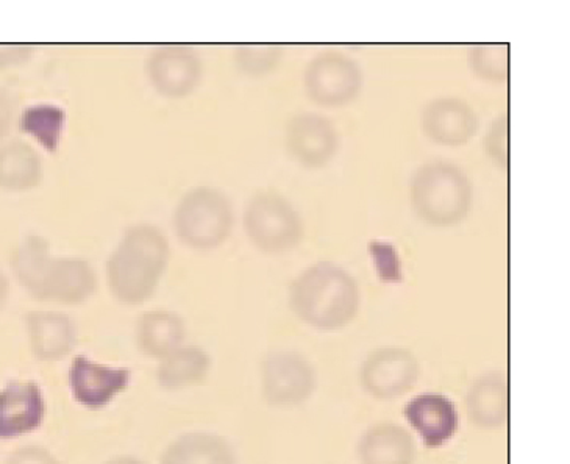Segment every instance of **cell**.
<instances>
[{
    "label": "cell",
    "instance_id": "6da1fadb",
    "mask_svg": "<svg viewBox=\"0 0 570 464\" xmlns=\"http://www.w3.org/2000/svg\"><path fill=\"white\" fill-rule=\"evenodd\" d=\"M170 245L154 224L127 228L105 265L112 299L126 307H139L153 299L168 269Z\"/></svg>",
    "mask_w": 570,
    "mask_h": 464
},
{
    "label": "cell",
    "instance_id": "7a4b0ae2",
    "mask_svg": "<svg viewBox=\"0 0 570 464\" xmlns=\"http://www.w3.org/2000/svg\"><path fill=\"white\" fill-rule=\"evenodd\" d=\"M288 304L305 326L320 332H337L358 316L362 292L354 276L343 266L317 261L294 278Z\"/></svg>",
    "mask_w": 570,
    "mask_h": 464
},
{
    "label": "cell",
    "instance_id": "3957f363",
    "mask_svg": "<svg viewBox=\"0 0 570 464\" xmlns=\"http://www.w3.org/2000/svg\"><path fill=\"white\" fill-rule=\"evenodd\" d=\"M410 204L422 223L453 227L471 213L474 185L460 166L450 161H430L411 177Z\"/></svg>",
    "mask_w": 570,
    "mask_h": 464
},
{
    "label": "cell",
    "instance_id": "277c9868",
    "mask_svg": "<svg viewBox=\"0 0 570 464\" xmlns=\"http://www.w3.org/2000/svg\"><path fill=\"white\" fill-rule=\"evenodd\" d=\"M176 237L189 249H217L230 238L235 210L230 197L213 187H196L176 205L173 215Z\"/></svg>",
    "mask_w": 570,
    "mask_h": 464
},
{
    "label": "cell",
    "instance_id": "5b68a950",
    "mask_svg": "<svg viewBox=\"0 0 570 464\" xmlns=\"http://www.w3.org/2000/svg\"><path fill=\"white\" fill-rule=\"evenodd\" d=\"M244 231L252 245L266 255H283L304 239V220L291 200L275 191L250 197L243 216Z\"/></svg>",
    "mask_w": 570,
    "mask_h": 464
},
{
    "label": "cell",
    "instance_id": "8992f818",
    "mask_svg": "<svg viewBox=\"0 0 570 464\" xmlns=\"http://www.w3.org/2000/svg\"><path fill=\"white\" fill-rule=\"evenodd\" d=\"M259 389L269 407L301 408L316 393V367L296 351L271 352L259 365Z\"/></svg>",
    "mask_w": 570,
    "mask_h": 464
},
{
    "label": "cell",
    "instance_id": "52a82bcc",
    "mask_svg": "<svg viewBox=\"0 0 570 464\" xmlns=\"http://www.w3.org/2000/svg\"><path fill=\"white\" fill-rule=\"evenodd\" d=\"M364 76L358 61L336 50H325L306 65L304 87L316 106L341 108L354 102L363 90Z\"/></svg>",
    "mask_w": 570,
    "mask_h": 464
},
{
    "label": "cell",
    "instance_id": "ba28073f",
    "mask_svg": "<svg viewBox=\"0 0 570 464\" xmlns=\"http://www.w3.org/2000/svg\"><path fill=\"white\" fill-rule=\"evenodd\" d=\"M421 377V363L406 347L385 346L372 351L360 367L363 392L379 401L409 394Z\"/></svg>",
    "mask_w": 570,
    "mask_h": 464
},
{
    "label": "cell",
    "instance_id": "9c48e42d",
    "mask_svg": "<svg viewBox=\"0 0 570 464\" xmlns=\"http://www.w3.org/2000/svg\"><path fill=\"white\" fill-rule=\"evenodd\" d=\"M130 385L129 367L104 365L87 355H77L68 369L69 392L73 401L89 412L110 407Z\"/></svg>",
    "mask_w": 570,
    "mask_h": 464
},
{
    "label": "cell",
    "instance_id": "30bf717a",
    "mask_svg": "<svg viewBox=\"0 0 570 464\" xmlns=\"http://www.w3.org/2000/svg\"><path fill=\"white\" fill-rule=\"evenodd\" d=\"M146 76L155 92L168 99H184L199 88L204 61L186 46H163L146 60Z\"/></svg>",
    "mask_w": 570,
    "mask_h": 464
},
{
    "label": "cell",
    "instance_id": "8fae6325",
    "mask_svg": "<svg viewBox=\"0 0 570 464\" xmlns=\"http://www.w3.org/2000/svg\"><path fill=\"white\" fill-rule=\"evenodd\" d=\"M285 145L298 165L306 169H321L336 157L341 137L327 116L302 111L286 124Z\"/></svg>",
    "mask_w": 570,
    "mask_h": 464
},
{
    "label": "cell",
    "instance_id": "7c38bea8",
    "mask_svg": "<svg viewBox=\"0 0 570 464\" xmlns=\"http://www.w3.org/2000/svg\"><path fill=\"white\" fill-rule=\"evenodd\" d=\"M97 286L96 270L83 258L52 257L32 297L65 307H79L95 296Z\"/></svg>",
    "mask_w": 570,
    "mask_h": 464
},
{
    "label": "cell",
    "instance_id": "4fadbf2b",
    "mask_svg": "<svg viewBox=\"0 0 570 464\" xmlns=\"http://www.w3.org/2000/svg\"><path fill=\"white\" fill-rule=\"evenodd\" d=\"M48 405L33 381H11L0 389V441L32 435L45 424Z\"/></svg>",
    "mask_w": 570,
    "mask_h": 464
},
{
    "label": "cell",
    "instance_id": "5bb4252c",
    "mask_svg": "<svg viewBox=\"0 0 570 464\" xmlns=\"http://www.w3.org/2000/svg\"><path fill=\"white\" fill-rule=\"evenodd\" d=\"M422 131L434 145L466 146L480 129V118L464 99L442 96L430 100L421 115Z\"/></svg>",
    "mask_w": 570,
    "mask_h": 464
},
{
    "label": "cell",
    "instance_id": "9a60e30c",
    "mask_svg": "<svg viewBox=\"0 0 570 464\" xmlns=\"http://www.w3.org/2000/svg\"><path fill=\"white\" fill-rule=\"evenodd\" d=\"M30 354L41 363L63 362L79 343V330L71 316L52 309H35L26 316Z\"/></svg>",
    "mask_w": 570,
    "mask_h": 464
},
{
    "label": "cell",
    "instance_id": "2e32d148",
    "mask_svg": "<svg viewBox=\"0 0 570 464\" xmlns=\"http://www.w3.org/2000/svg\"><path fill=\"white\" fill-rule=\"evenodd\" d=\"M405 419L429 447H442L460 427L456 405L444 394L424 393L406 404Z\"/></svg>",
    "mask_w": 570,
    "mask_h": 464
},
{
    "label": "cell",
    "instance_id": "e0dca14e",
    "mask_svg": "<svg viewBox=\"0 0 570 464\" xmlns=\"http://www.w3.org/2000/svg\"><path fill=\"white\" fill-rule=\"evenodd\" d=\"M469 421L482 431H500L508 423L510 396L507 375L490 371L475 378L466 396Z\"/></svg>",
    "mask_w": 570,
    "mask_h": 464
},
{
    "label": "cell",
    "instance_id": "ac0fdd59",
    "mask_svg": "<svg viewBox=\"0 0 570 464\" xmlns=\"http://www.w3.org/2000/svg\"><path fill=\"white\" fill-rule=\"evenodd\" d=\"M185 339V319L173 309H149L139 316L135 327L138 351L158 362L184 346Z\"/></svg>",
    "mask_w": 570,
    "mask_h": 464
},
{
    "label": "cell",
    "instance_id": "d6986e66",
    "mask_svg": "<svg viewBox=\"0 0 570 464\" xmlns=\"http://www.w3.org/2000/svg\"><path fill=\"white\" fill-rule=\"evenodd\" d=\"M416 456L413 435L395 423L371 425L358 441L362 464H414Z\"/></svg>",
    "mask_w": 570,
    "mask_h": 464
},
{
    "label": "cell",
    "instance_id": "ffe728a7",
    "mask_svg": "<svg viewBox=\"0 0 570 464\" xmlns=\"http://www.w3.org/2000/svg\"><path fill=\"white\" fill-rule=\"evenodd\" d=\"M213 369L212 355L196 344H184L160 359L155 378L163 392L178 393L197 388L208 381Z\"/></svg>",
    "mask_w": 570,
    "mask_h": 464
},
{
    "label": "cell",
    "instance_id": "44dd1931",
    "mask_svg": "<svg viewBox=\"0 0 570 464\" xmlns=\"http://www.w3.org/2000/svg\"><path fill=\"white\" fill-rule=\"evenodd\" d=\"M45 179V161L40 152L22 139L0 146V189L13 195L33 191Z\"/></svg>",
    "mask_w": 570,
    "mask_h": 464
},
{
    "label": "cell",
    "instance_id": "7402d4cb",
    "mask_svg": "<svg viewBox=\"0 0 570 464\" xmlns=\"http://www.w3.org/2000/svg\"><path fill=\"white\" fill-rule=\"evenodd\" d=\"M160 464H239L234 444L212 432H189L170 441Z\"/></svg>",
    "mask_w": 570,
    "mask_h": 464
},
{
    "label": "cell",
    "instance_id": "603a6c76",
    "mask_svg": "<svg viewBox=\"0 0 570 464\" xmlns=\"http://www.w3.org/2000/svg\"><path fill=\"white\" fill-rule=\"evenodd\" d=\"M65 126L66 111L52 103H37V106L26 108L19 119V127L27 137L33 138L42 149L50 154H56L60 147Z\"/></svg>",
    "mask_w": 570,
    "mask_h": 464
},
{
    "label": "cell",
    "instance_id": "cb8c5ba5",
    "mask_svg": "<svg viewBox=\"0 0 570 464\" xmlns=\"http://www.w3.org/2000/svg\"><path fill=\"white\" fill-rule=\"evenodd\" d=\"M52 257L49 243L42 237H37V235L26 238L14 249L13 255H11V270H13L18 284L24 288L29 296H32L35 289H37Z\"/></svg>",
    "mask_w": 570,
    "mask_h": 464
},
{
    "label": "cell",
    "instance_id": "d4e9b609",
    "mask_svg": "<svg viewBox=\"0 0 570 464\" xmlns=\"http://www.w3.org/2000/svg\"><path fill=\"white\" fill-rule=\"evenodd\" d=\"M468 63L474 76L484 82H507L510 76V48L499 42L472 46L468 52Z\"/></svg>",
    "mask_w": 570,
    "mask_h": 464
},
{
    "label": "cell",
    "instance_id": "484cf974",
    "mask_svg": "<svg viewBox=\"0 0 570 464\" xmlns=\"http://www.w3.org/2000/svg\"><path fill=\"white\" fill-rule=\"evenodd\" d=\"M283 56L277 45H244L235 50V66L244 76L262 79L282 65Z\"/></svg>",
    "mask_w": 570,
    "mask_h": 464
},
{
    "label": "cell",
    "instance_id": "4316f807",
    "mask_svg": "<svg viewBox=\"0 0 570 464\" xmlns=\"http://www.w3.org/2000/svg\"><path fill=\"white\" fill-rule=\"evenodd\" d=\"M484 152L488 158L499 166L500 169H507L510 164V147H508V116H499L491 124L487 135H484Z\"/></svg>",
    "mask_w": 570,
    "mask_h": 464
},
{
    "label": "cell",
    "instance_id": "83f0119b",
    "mask_svg": "<svg viewBox=\"0 0 570 464\" xmlns=\"http://www.w3.org/2000/svg\"><path fill=\"white\" fill-rule=\"evenodd\" d=\"M6 464H63L57 458L48 447L38 446V444H27L14 448L7 456Z\"/></svg>",
    "mask_w": 570,
    "mask_h": 464
},
{
    "label": "cell",
    "instance_id": "f1b7e54d",
    "mask_svg": "<svg viewBox=\"0 0 570 464\" xmlns=\"http://www.w3.org/2000/svg\"><path fill=\"white\" fill-rule=\"evenodd\" d=\"M33 57V48L21 42H0V71L24 66Z\"/></svg>",
    "mask_w": 570,
    "mask_h": 464
},
{
    "label": "cell",
    "instance_id": "f546056e",
    "mask_svg": "<svg viewBox=\"0 0 570 464\" xmlns=\"http://www.w3.org/2000/svg\"><path fill=\"white\" fill-rule=\"evenodd\" d=\"M11 124H13V106L9 98L0 95V141L10 134Z\"/></svg>",
    "mask_w": 570,
    "mask_h": 464
},
{
    "label": "cell",
    "instance_id": "4dcf8cb0",
    "mask_svg": "<svg viewBox=\"0 0 570 464\" xmlns=\"http://www.w3.org/2000/svg\"><path fill=\"white\" fill-rule=\"evenodd\" d=\"M10 296V284L9 278H7L6 274L0 270V313L6 308L7 302H9Z\"/></svg>",
    "mask_w": 570,
    "mask_h": 464
},
{
    "label": "cell",
    "instance_id": "1f68e13d",
    "mask_svg": "<svg viewBox=\"0 0 570 464\" xmlns=\"http://www.w3.org/2000/svg\"><path fill=\"white\" fill-rule=\"evenodd\" d=\"M104 464H147L145 460L139 458V456L124 454L116 455L112 458L107 460Z\"/></svg>",
    "mask_w": 570,
    "mask_h": 464
}]
</instances>
